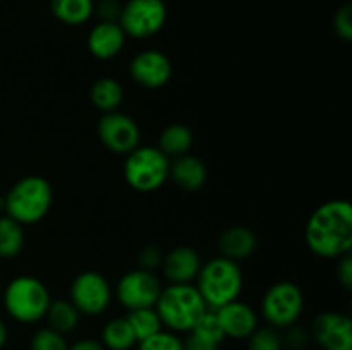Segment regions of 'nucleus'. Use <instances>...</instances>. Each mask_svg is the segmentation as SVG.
<instances>
[{
    "label": "nucleus",
    "instance_id": "f257e3e1",
    "mask_svg": "<svg viewBox=\"0 0 352 350\" xmlns=\"http://www.w3.org/2000/svg\"><path fill=\"white\" fill-rule=\"evenodd\" d=\"M305 242L315 256L339 259L352 249V206L347 199L322 202L309 215Z\"/></svg>",
    "mask_w": 352,
    "mask_h": 350
},
{
    "label": "nucleus",
    "instance_id": "f03ea898",
    "mask_svg": "<svg viewBox=\"0 0 352 350\" xmlns=\"http://www.w3.org/2000/svg\"><path fill=\"white\" fill-rule=\"evenodd\" d=\"M155 311L165 329L188 335L208 307L195 283H168L162 288Z\"/></svg>",
    "mask_w": 352,
    "mask_h": 350
},
{
    "label": "nucleus",
    "instance_id": "7ed1b4c3",
    "mask_svg": "<svg viewBox=\"0 0 352 350\" xmlns=\"http://www.w3.org/2000/svg\"><path fill=\"white\" fill-rule=\"evenodd\" d=\"M54 205V187L41 175L19 178L3 196V213L21 225L40 223Z\"/></svg>",
    "mask_w": 352,
    "mask_h": 350
},
{
    "label": "nucleus",
    "instance_id": "20e7f679",
    "mask_svg": "<svg viewBox=\"0 0 352 350\" xmlns=\"http://www.w3.org/2000/svg\"><path fill=\"white\" fill-rule=\"evenodd\" d=\"M206 307L215 311L229 302L237 301L244 287V275L239 263L217 256L203 261L195 280Z\"/></svg>",
    "mask_w": 352,
    "mask_h": 350
},
{
    "label": "nucleus",
    "instance_id": "39448f33",
    "mask_svg": "<svg viewBox=\"0 0 352 350\" xmlns=\"http://www.w3.org/2000/svg\"><path fill=\"white\" fill-rule=\"evenodd\" d=\"M2 304L10 319L21 325H34L45 319L52 294L36 277L21 275L2 288Z\"/></svg>",
    "mask_w": 352,
    "mask_h": 350
},
{
    "label": "nucleus",
    "instance_id": "423d86ee",
    "mask_svg": "<svg viewBox=\"0 0 352 350\" xmlns=\"http://www.w3.org/2000/svg\"><path fill=\"white\" fill-rule=\"evenodd\" d=\"M170 158L162 153L158 146L140 144L126 154L122 174L124 180L133 191L150 194L164 187L168 180Z\"/></svg>",
    "mask_w": 352,
    "mask_h": 350
},
{
    "label": "nucleus",
    "instance_id": "0eeeda50",
    "mask_svg": "<svg viewBox=\"0 0 352 350\" xmlns=\"http://www.w3.org/2000/svg\"><path fill=\"white\" fill-rule=\"evenodd\" d=\"M305 311V294L296 281L280 280L265 290L260 302L265 325L284 329L299 323Z\"/></svg>",
    "mask_w": 352,
    "mask_h": 350
},
{
    "label": "nucleus",
    "instance_id": "6e6552de",
    "mask_svg": "<svg viewBox=\"0 0 352 350\" xmlns=\"http://www.w3.org/2000/svg\"><path fill=\"white\" fill-rule=\"evenodd\" d=\"M69 301L74 304L81 316L98 318L113 301V287L98 271H82L69 287Z\"/></svg>",
    "mask_w": 352,
    "mask_h": 350
},
{
    "label": "nucleus",
    "instance_id": "1a4fd4ad",
    "mask_svg": "<svg viewBox=\"0 0 352 350\" xmlns=\"http://www.w3.org/2000/svg\"><path fill=\"white\" fill-rule=\"evenodd\" d=\"M167 14L164 0H127L122 3L117 23L127 38L146 40L164 30Z\"/></svg>",
    "mask_w": 352,
    "mask_h": 350
},
{
    "label": "nucleus",
    "instance_id": "9d476101",
    "mask_svg": "<svg viewBox=\"0 0 352 350\" xmlns=\"http://www.w3.org/2000/svg\"><path fill=\"white\" fill-rule=\"evenodd\" d=\"M164 288L157 271H148L143 268L126 271L113 288V297L119 301L126 311L141 307H155L160 292Z\"/></svg>",
    "mask_w": 352,
    "mask_h": 350
},
{
    "label": "nucleus",
    "instance_id": "9b49d317",
    "mask_svg": "<svg viewBox=\"0 0 352 350\" xmlns=\"http://www.w3.org/2000/svg\"><path fill=\"white\" fill-rule=\"evenodd\" d=\"M96 134L107 150L124 156L141 144L140 126L133 117L120 110L102 113L96 124Z\"/></svg>",
    "mask_w": 352,
    "mask_h": 350
},
{
    "label": "nucleus",
    "instance_id": "f8f14e48",
    "mask_svg": "<svg viewBox=\"0 0 352 350\" xmlns=\"http://www.w3.org/2000/svg\"><path fill=\"white\" fill-rule=\"evenodd\" d=\"M308 329L320 350H352V319L344 312H320Z\"/></svg>",
    "mask_w": 352,
    "mask_h": 350
},
{
    "label": "nucleus",
    "instance_id": "ddd939ff",
    "mask_svg": "<svg viewBox=\"0 0 352 350\" xmlns=\"http://www.w3.org/2000/svg\"><path fill=\"white\" fill-rule=\"evenodd\" d=\"M129 78L144 89H160L172 79V62L164 51L157 48H144L138 51L129 62Z\"/></svg>",
    "mask_w": 352,
    "mask_h": 350
},
{
    "label": "nucleus",
    "instance_id": "4468645a",
    "mask_svg": "<svg viewBox=\"0 0 352 350\" xmlns=\"http://www.w3.org/2000/svg\"><path fill=\"white\" fill-rule=\"evenodd\" d=\"M215 312L226 338L246 340L260 326V316L253 305L241 299L215 309Z\"/></svg>",
    "mask_w": 352,
    "mask_h": 350
},
{
    "label": "nucleus",
    "instance_id": "2eb2a0df",
    "mask_svg": "<svg viewBox=\"0 0 352 350\" xmlns=\"http://www.w3.org/2000/svg\"><path fill=\"white\" fill-rule=\"evenodd\" d=\"M203 259L191 246H177L164 254L162 275L168 283H195Z\"/></svg>",
    "mask_w": 352,
    "mask_h": 350
},
{
    "label": "nucleus",
    "instance_id": "dca6fc26",
    "mask_svg": "<svg viewBox=\"0 0 352 350\" xmlns=\"http://www.w3.org/2000/svg\"><path fill=\"white\" fill-rule=\"evenodd\" d=\"M126 33L119 23L112 21H98L89 30L86 38V48L91 57L98 60H112L126 47Z\"/></svg>",
    "mask_w": 352,
    "mask_h": 350
},
{
    "label": "nucleus",
    "instance_id": "f3484780",
    "mask_svg": "<svg viewBox=\"0 0 352 350\" xmlns=\"http://www.w3.org/2000/svg\"><path fill=\"white\" fill-rule=\"evenodd\" d=\"M217 249H219V256L241 263V261L250 259L256 253L258 237L250 226L232 225L219 235Z\"/></svg>",
    "mask_w": 352,
    "mask_h": 350
},
{
    "label": "nucleus",
    "instance_id": "a211bd4d",
    "mask_svg": "<svg viewBox=\"0 0 352 350\" xmlns=\"http://www.w3.org/2000/svg\"><path fill=\"white\" fill-rule=\"evenodd\" d=\"M168 178L184 192H198L208 180V168L201 158L188 153L172 158Z\"/></svg>",
    "mask_w": 352,
    "mask_h": 350
},
{
    "label": "nucleus",
    "instance_id": "6ab92c4d",
    "mask_svg": "<svg viewBox=\"0 0 352 350\" xmlns=\"http://www.w3.org/2000/svg\"><path fill=\"white\" fill-rule=\"evenodd\" d=\"M100 343L105 350H134L138 340L126 316H116L105 321L100 329Z\"/></svg>",
    "mask_w": 352,
    "mask_h": 350
},
{
    "label": "nucleus",
    "instance_id": "aec40b11",
    "mask_svg": "<svg viewBox=\"0 0 352 350\" xmlns=\"http://www.w3.org/2000/svg\"><path fill=\"white\" fill-rule=\"evenodd\" d=\"M81 318L82 316L79 314V311L69 299H52L47 314H45L48 328L64 336L71 335L78 329Z\"/></svg>",
    "mask_w": 352,
    "mask_h": 350
},
{
    "label": "nucleus",
    "instance_id": "412c9836",
    "mask_svg": "<svg viewBox=\"0 0 352 350\" xmlns=\"http://www.w3.org/2000/svg\"><path fill=\"white\" fill-rule=\"evenodd\" d=\"M89 100L98 112H116L124 102V88L116 78L105 75L93 82L91 89H89Z\"/></svg>",
    "mask_w": 352,
    "mask_h": 350
},
{
    "label": "nucleus",
    "instance_id": "4be33fe9",
    "mask_svg": "<svg viewBox=\"0 0 352 350\" xmlns=\"http://www.w3.org/2000/svg\"><path fill=\"white\" fill-rule=\"evenodd\" d=\"M50 12L65 26H81L95 16V0H50Z\"/></svg>",
    "mask_w": 352,
    "mask_h": 350
},
{
    "label": "nucleus",
    "instance_id": "5701e85b",
    "mask_svg": "<svg viewBox=\"0 0 352 350\" xmlns=\"http://www.w3.org/2000/svg\"><path fill=\"white\" fill-rule=\"evenodd\" d=\"M195 143V134L186 124H168L158 136V150L168 158L188 154Z\"/></svg>",
    "mask_w": 352,
    "mask_h": 350
},
{
    "label": "nucleus",
    "instance_id": "b1692460",
    "mask_svg": "<svg viewBox=\"0 0 352 350\" xmlns=\"http://www.w3.org/2000/svg\"><path fill=\"white\" fill-rule=\"evenodd\" d=\"M24 226L10 216H0V259H14L24 249Z\"/></svg>",
    "mask_w": 352,
    "mask_h": 350
},
{
    "label": "nucleus",
    "instance_id": "393cba45",
    "mask_svg": "<svg viewBox=\"0 0 352 350\" xmlns=\"http://www.w3.org/2000/svg\"><path fill=\"white\" fill-rule=\"evenodd\" d=\"M126 319L129 321L138 342H141V340L148 338V336L155 335V333L164 329V325H162L160 321V316H158V312L155 311V307H141V309L127 311Z\"/></svg>",
    "mask_w": 352,
    "mask_h": 350
},
{
    "label": "nucleus",
    "instance_id": "a878e982",
    "mask_svg": "<svg viewBox=\"0 0 352 350\" xmlns=\"http://www.w3.org/2000/svg\"><path fill=\"white\" fill-rule=\"evenodd\" d=\"M246 350H284L280 329L274 326H258L246 338Z\"/></svg>",
    "mask_w": 352,
    "mask_h": 350
},
{
    "label": "nucleus",
    "instance_id": "bb28decb",
    "mask_svg": "<svg viewBox=\"0 0 352 350\" xmlns=\"http://www.w3.org/2000/svg\"><path fill=\"white\" fill-rule=\"evenodd\" d=\"M189 333L199 336L203 340H208V342L217 343V345H222L226 342V335H223V329L220 326L219 318H217V312L208 309L201 318L198 319V323L195 325V328Z\"/></svg>",
    "mask_w": 352,
    "mask_h": 350
},
{
    "label": "nucleus",
    "instance_id": "cd10ccee",
    "mask_svg": "<svg viewBox=\"0 0 352 350\" xmlns=\"http://www.w3.org/2000/svg\"><path fill=\"white\" fill-rule=\"evenodd\" d=\"M69 342L64 335L54 331L48 326L38 328L36 331L31 335L30 345L28 350H67Z\"/></svg>",
    "mask_w": 352,
    "mask_h": 350
},
{
    "label": "nucleus",
    "instance_id": "c85d7f7f",
    "mask_svg": "<svg viewBox=\"0 0 352 350\" xmlns=\"http://www.w3.org/2000/svg\"><path fill=\"white\" fill-rule=\"evenodd\" d=\"M134 350H184V345L181 335L164 328L162 331L138 342Z\"/></svg>",
    "mask_w": 352,
    "mask_h": 350
},
{
    "label": "nucleus",
    "instance_id": "c756f323",
    "mask_svg": "<svg viewBox=\"0 0 352 350\" xmlns=\"http://www.w3.org/2000/svg\"><path fill=\"white\" fill-rule=\"evenodd\" d=\"M280 335L284 350H306L311 343L309 329L306 326L299 325V323H294V325L280 329Z\"/></svg>",
    "mask_w": 352,
    "mask_h": 350
},
{
    "label": "nucleus",
    "instance_id": "7c9ffc66",
    "mask_svg": "<svg viewBox=\"0 0 352 350\" xmlns=\"http://www.w3.org/2000/svg\"><path fill=\"white\" fill-rule=\"evenodd\" d=\"M332 27L340 40L349 43L352 40V5L351 3H344L342 7L337 9V12L333 14Z\"/></svg>",
    "mask_w": 352,
    "mask_h": 350
},
{
    "label": "nucleus",
    "instance_id": "2f4dec72",
    "mask_svg": "<svg viewBox=\"0 0 352 350\" xmlns=\"http://www.w3.org/2000/svg\"><path fill=\"white\" fill-rule=\"evenodd\" d=\"M162 259H164V253L155 246H144L143 249L138 253V268H143L148 271L160 270Z\"/></svg>",
    "mask_w": 352,
    "mask_h": 350
},
{
    "label": "nucleus",
    "instance_id": "473e14b6",
    "mask_svg": "<svg viewBox=\"0 0 352 350\" xmlns=\"http://www.w3.org/2000/svg\"><path fill=\"white\" fill-rule=\"evenodd\" d=\"M120 10H122V3L119 0H100L98 3H95V16L100 21H112V23H117L120 16Z\"/></svg>",
    "mask_w": 352,
    "mask_h": 350
},
{
    "label": "nucleus",
    "instance_id": "72a5a7b5",
    "mask_svg": "<svg viewBox=\"0 0 352 350\" xmlns=\"http://www.w3.org/2000/svg\"><path fill=\"white\" fill-rule=\"evenodd\" d=\"M337 280L342 285L346 290L352 288V256L349 254H344L342 257H339V264H337Z\"/></svg>",
    "mask_w": 352,
    "mask_h": 350
},
{
    "label": "nucleus",
    "instance_id": "f704fd0d",
    "mask_svg": "<svg viewBox=\"0 0 352 350\" xmlns=\"http://www.w3.org/2000/svg\"><path fill=\"white\" fill-rule=\"evenodd\" d=\"M182 345H184V350H220V345L199 338L192 333H188V336L182 338Z\"/></svg>",
    "mask_w": 352,
    "mask_h": 350
},
{
    "label": "nucleus",
    "instance_id": "c9c22d12",
    "mask_svg": "<svg viewBox=\"0 0 352 350\" xmlns=\"http://www.w3.org/2000/svg\"><path fill=\"white\" fill-rule=\"evenodd\" d=\"M67 350H105V347L100 343L98 338H89V336H85V338H79L76 342L69 343Z\"/></svg>",
    "mask_w": 352,
    "mask_h": 350
},
{
    "label": "nucleus",
    "instance_id": "e433bc0d",
    "mask_svg": "<svg viewBox=\"0 0 352 350\" xmlns=\"http://www.w3.org/2000/svg\"><path fill=\"white\" fill-rule=\"evenodd\" d=\"M7 342H9V326L0 318V350L7 345Z\"/></svg>",
    "mask_w": 352,
    "mask_h": 350
},
{
    "label": "nucleus",
    "instance_id": "4c0bfd02",
    "mask_svg": "<svg viewBox=\"0 0 352 350\" xmlns=\"http://www.w3.org/2000/svg\"><path fill=\"white\" fill-rule=\"evenodd\" d=\"M0 295H2V287H0Z\"/></svg>",
    "mask_w": 352,
    "mask_h": 350
}]
</instances>
